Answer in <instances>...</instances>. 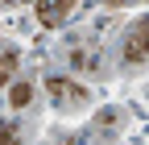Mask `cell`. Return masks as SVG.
<instances>
[{
  "mask_svg": "<svg viewBox=\"0 0 149 145\" xmlns=\"http://www.w3.org/2000/svg\"><path fill=\"white\" fill-rule=\"evenodd\" d=\"M46 91H50V104H58L62 112H79V108H87V100H91L87 87H79L66 75H46Z\"/></svg>",
  "mask_w": 149,
  "mask_h": 145,
  "instance_id": "6da1fadb",
  "label": "cell"
},
{
  "mask_svg": "<svg viewBox=\"0 0 149 145\" xmlns=\"http://www.w3.org/2000/svg\"><path fill=\"white\" fill-rule=\"evenodd\" d=\"M124 62L128 66H141L145 62V21H133V29L124 33Z\"/></svg>",
  "mask_w": 149,
  "mask_h": 145,
  "instance_id": "7a4b0ae2",
  "label": "cell"
},
{
  "mask_svg": "<svg viewBox=\"0 0 149 145\" xmlns=\"http://www.w3.org/2000/svg\"><path fill=\"white\" fill-rule=\"evenodd\" d=\"M70 8H74V0H37V21L46 29H54L70 17Z\"/></svg>",
  "mask_w": 149,
  "mask_h": 145,
  "instance_id": "3957f363",
  "label": "cell"
},
{
  "mask_svg": "<svg viewBox=\"0 0 149 145\" xmlns=\"http://www.w3.org/2000/svg\"><path fill=\"white\" fill-rule=\"evenodd\" d=\"M17 62H21V54H17L13 46H0V87L17 75Z\"/></svg>",
  "mask_w": 149,
  "mask_h": 145,
  "instance_id": "277c9868",
  "label": "cell"
},
{
  "mask_svg": "<svg viewBox=\"0 0 149 145\" xmlns=\"http://www.w3.org/2000/svg\"><path fill=\"white\" fill-rule=\"evenodd\" d=\"M0 145H21V129L13 120H0Z\"/></svg>",
  "mask_w": 149,
  "mask_h": 145,
  "instance_id": "5b68a950",
  "label": "cell"
},
{
  "mask_svg": "<svg viewBox=\"0 0 149 145\" xmlns=\"http://www.w3.org/2000/svg\"><path fill=\"white\" fill-rule=\"evenodd\" d=\"M29 100H33V87H29V83H17L8 104H13V108H29Z\"/></svg>",
  "mask_w": 149,
  "mask_h": 145,
  "instance_id": "8992f818",
  "label": "cell"
},
{
  "mask_svg": "<svg viewBox=\"0 0 149 145\" xmlns=\"http://www.w3.org/2000/svg\"><path fill=\"white\" fill-rule=\"evenodd\" d=\"M104 4H112V8H137L141 0H104Z\"/></svg>",
  "mask_w": 149,
  "mask_h": 145,
  "instance_id": "52a82bcc",
  "label": "cell"
}]
</instances>
